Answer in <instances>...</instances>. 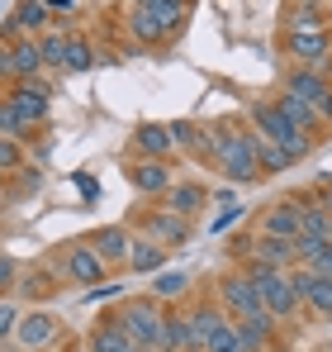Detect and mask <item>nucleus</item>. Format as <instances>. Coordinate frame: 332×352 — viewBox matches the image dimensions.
Wrapping results in <instances>:
<instances>
[{"instance_id":"nucleus-9","label":"nucleus","mask_w":332,"mask_h":352,"mask_svg":"<svg viewBox=\"0 0 332 352\" xmlns=\"http://www.w3.org/2000/svg\"><path fill=\"white\" fill-rule=\"evenodd\" d=\"M62 272H67V281H76V286H100V276H105V262L95 257V248H91V243H76V248H67V262H62Z\"/></svg>"},{"instance_id":"nucleus-35","label":"nucleus","mask_w":332,"mask_h":352,"mask_svg":"<svg viewBox=\"0 0 332 352\" xmlns=\"http://www.w3.org/2000/svg\"><path fill=\"white\" fill-rule=\"evenodd\" d=\"M24 129H29V124L10 110V100H0V138H24Z\"/></svg>"},{"instance_id":"nucleus-22","label":"nucleus","mask_w":332,"mask_h":352,"mask_svg":"<svg viewBox=\"0 0 332 352\" xmlns=\"http://www.w3.org/2000/svg\"><path fill=\"white\" fill-rule=\"evenodd\" d=\"M152 352H190L185 314H162V329H157V348H152Z\"/></svg>"},{"instance_id":"nucleus-40","label":"nucleus","mask_w":332,"mask_h":352,"mask_svg":"<svg viewBox=\"0 0 332 352\" xmlns=\"http://www.w3.org/2000/svg\"><path fill=\"white\" fill-rule=\"evenodd\" d=\"M0 72H10V48H0Z\"/></svg>"},{"instance_id":"nucleus-14","label":"nucleus","mask_w":332,"mask_h":352,"mask_svg":"<svg viewBox=\"0 0 332 352\" xmlns=\"http://www.w3.org/2000/svg\"><path fill=\"white\" fill-rule=\"evenodd\" d=\"M223 324V314L214 305H195L190 314H185V333H190V352H204L209 348V338H214V329Z\"/></svg>"},{"instance_id":"nucleus-33","label":"nucleus","mask_w":332,"mask_h":352,"mask_svg":"<svg viewBox=\"0 0 332 352\" xmlns=\"http://www.w3.org/2000/svg\"><path fill=\"white\" fill-rule=\"evenodd\" d=\"M185 286H190L185 272H162V276L152 281V295H157V300H171V295H185Z\"/></svg>"},{"instance_id":"nucleus-18","label":"nucleus","mask_w":332,"mask_h":352,"mask_svg":"<svg viewBox=\"0 0 332 352\" xmlns=\"http://www.w3.org/2000/svg\"><path fill=\"white\" fill-rule=\"evenodd\" d=\"M261 229L271 238H294L299 234V200H280L266 210V219H261Z\"/></svg>"},{"instance_id":"nucleus-27","label":"nucleus","mask_w":332,"mask_h":352,"mask_svg":"<svg viewBox=\"0 0 332 352\" xmlns=\"http://www.w3.org/2000/svg\"><path fill=\"white\" fill-rule=\"evenodd\" d=\"M91 67H95L91 43H86V38H67V48H62V72H91Z\"/></svg>"},{"instance_id":"nucleus-31","label":"nucleus","mask_w":332,"mask_h":352,"mask_svg":"<svg viewBox=\"0 0 332 352\" xmlns=\"http://www.w3.org/2000/svg\"><path fill=\"white\" fill-rule=\"evenodd\" d=\"M304 305H309L313 314L332 319V281H328V276H318V281H313V291L304 295Z\"/></svg>"},{"instance_id":"nucleus-7","label":"nucleus","mask_w":332,"mask_h":352,"mask_svg":"<svg viewBox=\"0 0 332 352\" xmlns=\"http://www.w3.org/2000/svg\"><path fill=\"white\" fill-rule=\"evenodd\" d=\"M285 91H289V96H299V100H304L318 119H332V86L318 76V72H304V67H299V72H289Z\"/></svg>"},{"instance_id":"nucleus-10","label":"nucleus","mask_w":332,"mask_h":352,"mask_svg":"<svg viewBox=\"0 0 332 352\" xmlns=\"http://www.w3.org/2000/svg\"><path fill=\"white\" fill-rule=\"evenodd\" d=\"M14 338L24 343V348H48L57 338V314H19V324H14Z\"/></svg>"},{"instance_id":"nucleus-15","label":"nucleus","mask_w":332,"mask_h":352,"mask_svg":"<svg viewBox=\"0 0 332 352\" xmlns=\"http://www.w3.org/2000/svg\"><path fill=\"white\" fill-rule=\"evenodd\" d=\"M252 267H294V238H257L252 243Z\"/></svg>"},{"instance_id":"nucleus-19","label":"nucleus","mask_w":332,"mask_h":352,"mask_svg":"<svg viewBox=\"0 0 332 352\" xmlns=\"http://www.w3.org/2000/svg\"><path fill=\"white\" fill-rule=\"evenodd\" d=\"M128 267H133L138 276H147V272H162V267H166V248H162V243H152V238H138V243H128Z\"/></svg>"},{"instance_id":"nucleus-11","label":"nucleus","mask_w":332,"mask_h":352,"mask_svg":"<svg viewBox=\"0 0 332 352\" xmlns=\"http://www.w3.org/2000/svg\"><path fill=\"white\" fill-rule=\"evenodd\" d=\"M204 186H195V181H171L166 186V210L171 214H180V219H195L200 210H204Z\"/></svg>"},{"instance_id":"nucleus-25","label":"nucleus","mask_w":332,"mask_h":352,"mask_svg":"<svg viewBox=\"0 0 332 352\" xmlns=\"http://www.w3.org/2000/svg\"><path fill=\"white\" fill-rule=\"evenodd\" d=\"M271 314H247V319H237V338H242V348L247 352H257L266 338H271Z\"/></svg>"},{"instance_id":"nucleus-13","label":"nucleus","mask_w":332,"mask_h":352,"mask_svg":"<svg viewBox=\"0 0 332 352\" xmlns=\"http://www.w3.org/2000/svg\"><path fill=\"white\" fill-rule=\"evenodd\" d=\"M328 205H318V200H299V234L294 243H328Z\"/></svg>"},{"instance_id":"nucleus-37","label":"nucleus","mask_w":332,"mask_h":352,"mask_svg":"<svg viewBox=\"0 0 332 352\" xmlns=\"http://www.w3.org/2000/svg\"><path fill=\"white\" fill-rule=\"evenodd\" d=\"M166 129H171V148H176V143H185V148H190V143L200 138V133H195L190 124H166Z\"/></svg>"},{"instance_id":"nucleus-36","label":"nucleus","mask_w":332,"mask_h":352,"mask_svg":"<svg viewBox=\"0 0 332 352\" xmlns=\"http://www.w3.org/2000/svg\"><path fill=\"white\" fill-rule=\"evenodd\" d=\"M14 167H24L19 138H0V172H14Z\"/></svg>"},{"instance_id":"nucleus-16","label":"nucleus","mask_w":332,"mask_h":352,"mask_svg":"<svg viewBox=\"0 0 332 352\" xmlns=\"http://www.w3.org/2000/svg\"><path fill=\"white\" fill-rule=\"evenodd\" d=\"M133 153L162 162L166 153H171V129H166V124H138V129H133Z\"/></svg>"},{"instance_id":"nucleus-29","label":"nucleus","mask_w":332,"mask_h":352,"mask_svg":"<svg viewBox=\"0 0 332 352\" xmlns=\"http://www.w3.org/2000/svg\"><path fill=\"white\" fill-rule=\"evenodd\" d=\"M257 167H261V172H285V167H289V153L276 148L271 138H261V133H257Z\"/></svg>"},{"instance_id":"nucleus-20","label":"nucleus","mask_w":332,"mask_h":352,"mask_svg":"<svg viewBox=\"0 0 332 352\" xmlns=\"http://www.w3.org/2000/svg\"><path fill=\"white\" fill-rule=\"evenodd\" d=\"M289 34H328V10L318 0H299L289 14Z\"/></svg>"},{"instance_id":"nucleus-39","label":"nucleus","mask_w":332,"mask_h":352,"mask_svg":"<svg viewBox=\"0 0 332 352\" xmlns=\"http://www.w3.org/2000/svg\"><path fill=\"white\" fill-rule=\"evenodd\" d=\"M5 286H14V262L0 252V291H5Z\"/></svg>"},{"instance_id":"nucleus-12","label":"nucleus","mask_w":332,"mask_h":352,"mask_svg":"<svg viewBox=\"0 0 332 352\" xmlns=\"http://www.w3.org/2000/svg\"><path fill=\"white\" fill-rule=\"evenodd\" d=\"M128 181H133V190H143V195H166V186H171V167L157 162V157H143V162L128 167Z\"/></svg>"},{"instance_id":"nucleus-24","label":"nucleus","mask_w":332,"mask_h":352,"mask_svg":"<svg viewBox=\"0 0 332 352\" xmlns=\"http://www.w3.org/2000/svg\"><path fill=\"white\" fill-rule=\"evenodd\" d=\"M10 72H14V76H38V72H43V58H38V43H34V38L10 43Z\"/></svg>"},{"instance_id":"nucleus-3","label":"nucleus","mask_w":332,"mask_h":352,"mask_svg":"<svg viewBox=\"0 0 332 352\" xmlns=\"http://www.w3.org/2000/svg\"><path fill=\"white\" fill-rule=\"evenodd\" d=\"M252 281H257V291H261V309L271 314V319H294V309H299V295L289 286V272H280V267H252L247 272Z\"/></svg>"},{"instance_id":"nucleus-21","label":"nucleus","mask_w":332,"mask_h":352,"mask_svg":"<svg viewBox=\"0 0 332 352\" xmlns=\"http://www.w3.org/2000/svg\"><path fill=\"white\" fill-rule=\"evenodd\" d=\"M91 248H95V257H100L105 267H110V262H128V234H123L119 224H110V229H100Z\"/></svg>"},{"instance_id":"nucleus-4","label":"nucleus","mask_w":332,"mask_h":352,"mask_svg":"<svg viewBox=\"0 0 332 352\" xmlns=\"http://www.w3.org/2000/svg\"><path fill=\"white\" fill-rule=\"evenodd\" d=\"M5 100H10V110L24 119V124H43L48 119V105H53V86L43 76H19Z\"/></svg>"},{"instance_id":"nucleus-6","label":"nucleus","mask_w":332,"mask_h":352,"mask_svg":"<svg viewBox=\"0 0 332 352\" xmlns=\"http://www.w3.org/2000/svg\"><path fill=\"white\" fill-rule=\"evenodd\" d=\"M223 309L233 314V319H247V314H266L261 309V291H257V281L247 276V272H233V276H223Z\"/></svg>"},{"instance_id":"nucleus-41","label":"nucleus","mask_w":332,"mask_h":352,"mask_svg":"<svg viewBox=\"0 0 332 352\" xmlns=\"http://www.w3.org/2000/svg\"><path fill=\"white\" fill-rule=\"evenodd\" d=\"M328 214H332V200H328Z\"/></svg>"},{"instance_id":"nucleus-38","label":"nucleus","mask_w":332,"mask_h":352,"mask_svg":"<svg viewBox=\"0 0 332 352\" xmlns=\"http://www.w3.org/2000/svg\"><path fill=\"white\" fill-rule=\"evenodd\" d=\"M14 324H19V309H14V305H0V338L14 333Z\"/></svg>"},{"instance_id":"nucleus-8","label":"nucleus","mask_w":332,"mask_h":352,"mask_svg":"<svg viewBox=\"0 0 332 352\" xmlns=\"http://www.w3.org/2000/svg\"><path fill=\"white\" fill-rule=\"evenodd\" d=\"M285 53L294 62H304V72H318L332 58V38L328 34H285Z\"/></svg>"},{"instance_id":"nucleus-17","label":"nucleus","mask_w":332,"mask_h":352,"mask_svg":"<svg viewBox=\"0 0 332 352\" xmlns=\"http://www.w3.org/2000/svg\"><path fill=\"white\" fill-rule=\"evenodd\" d=\"M147 234H152V243H162V248L185 243V238H190V219H180V214H171V210H157V214L147 219Z\"/></svg>"},{"instance_id":"nucleus-32","label":"nucleus","mask_w":332,"mask_h":352,"mask_svg":"<svg viewBox=\"0 0 332 352\" xmlns=\"http://www.w3.org/2000/svg\"><path fill=\"white\" fill-rule=\"evenodd\" d=\"M204 352H247L242 348V338H237V324H228V319H223L219 329H214V338H209V348Z\"/></svg>"},{"instance_id":"nucleus-23","label":"nucleus","mask_w":332,"mask_h":352,"mask_svg":"<svg viewBox=\"0 0 332 352\" xmlns=\"http://www.w3.org/2000/svg\"><path fill=\"white\" fill-rule=\"evenodd\" d=\"M271 105H276V110H280V115H285V119H289L294 129H304V133L323 124V119L313 115V110H309V105H304L299 96H289V91H280V96H276V100H271Z\"/></svg>"},{"instance_id":"nucleus-1","label":"nucleus","mask_w":332,"mask_h":352,"mask_svg":"<svg viewBox=\"0 0 332 352\" xmlns=\"http://www.w3.org/2000/svg\"><path fill=\"white\" fill-rule=\"evenodd\" d=\"M209 153H214V162H219V172L228 181H257L261 176V167H257V133H242V129L214 133Z\"/></svg>"},{"instance_id":"nucleus-28","label":"nucleus","mask_w":332,"mask_h":352,"mask_svg":"<svg viewBox=\"0 0 332 352\" xmlns=\"http://www.w3.org/2000/svg\"><path fill=\"white\" fill-rule=\"evenodd\" d=\"M10 24H14V29H43V24H48V5H43V0H19Z\"/></svg>"},{"instance_id":"nucleus-5","label":"nucleus","mask_w":332,"mask_h":352,"mask_svg":"<svg viewBox=\"0 0 332 352\" xmlns=\"http://www.w3.org/2000/svg\"><path fill=\"white\" fill-rule=\"evenodd\" d=\"M119 329H123L138 348H157V329H162L157 300H128V305L119 309Z\"/></svg>"},{"instance_id":"nucleus-34","label":"nucleus","mask_w":332,"mask_h":352,"mask_svg":"<svg viewBox=\"0 0 332 352\" xmlns=\"http://www.w3.org/2000/svg\"><path fill=\"white\" fill-rule=\"evenodd\" d=\"M62 48H67V38H62V34H48V38L38 43V58H43V67H57V72H62Z\"/></svg>"},{"instance_id":"nucleus-26","label":"nucleus","mask_w":332,"mask_h":352,"mask_svg":"<svg viewBox=\"0 0 332 352\" xmlns=\"http://www.w3.org/2000/svg\"><path fill=\"white\" fill-rule=\"evenodd\" d=\"M152 10V19L162 24V34H176L180 29V14H185V0H138Z\"/></svg>"},{"instance_id":"nucleus-30","label":"nucleus","mask_w":332,"mask_h":352,"mask_svg":"<svg viewBox=\"0 0 332 352\" xmlns=\"http://www.w3.org/2000/svg\"><path fill=\"white\" fill-rule=\"evenodd\" d=\"M128 29H133L138 38H147V43H152V38H166L162 24L152 19V10H147V5H133V10H128Z\"/></svg>"},{"instance_id":"nucleus-2","label":"nucleus","mask_w":332,"mask_h":352,"mask_svg":"<svg viewBox=\"0 0 332 352\" xmlns=\"http://www.w3.org/2000/svg\"><path fill=\"white\" fill-rule=\"evenodd\" d=\"M252 133H261V138H271L276 148H285L289 153V162H299V157H309L313 153V133H304V129H294L289 119L280 115L271 100H261V105H252Z\"/></svg>"}]
</instances>
